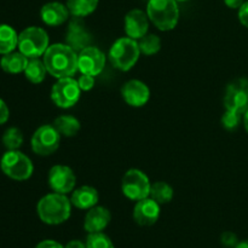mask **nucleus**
Here are the masks:
<instances>
[{"mask_svg":"<svg viewBox=\"0 0 248 248\" xmlns=\"http://www.w3.org/2000/svg\"><path fill=\"white\" fill-rule=\"evenodd\" d=\"M160 203L152 198H145L143 200L136 201L133 208V219L140 227H152L159 220L161 208Z\"/></svg>","mask_w":248,"mask_h":248,"instance_id":"2eb2a0df","label":"nucleus"},{"mask_svg":"<svg viewBox=\"0 0 248 248\" xmlns=\"http://www.w3.org/2000/svg\"><path fill=\"white\" fill-rule=\"evenodd\" d=\"M10 118V110H9V107L7 104L0 98V125L6 123Z\"/></svg>","mask_w":248,"mask_h":248,"instance_id":"473e14b6","label":"nucleus"},{"mask_svg":"<svg viewBox=\"0 0 248 248\" xmlns=\"http://www.w3.org/2000/svg\"><path fill=\"white\" fill-rule=\"evenodd\" d=\"M149 29V17L147 12L140 9L128 11L125 16V33L128 38L140 40L148 33Z\"/></svg>","mask_w":248,"mask_h":248,"instance_id":"dca6fc26","label":"nucleus"},{"mask_svg":"<svg viewBox=\"0 0 248 248\" xmlns=\"http://www.w3.org/2000/svg\"><path fill=\"white\" fill-rule=\"evenodd\" d=\"M0 169L5 176L18 182L29 179L34 172L31 160L19 150H7L0 160Z\"/></svg>","mask_w":248,"mask_h":248,"instance_id":"423d86ee","label":"nucleus"},{"mask_svg":"<svg viewBox=\"0 0 248 248\" xmlns=\"http://www.w3.org/2000/svg\"><path fill=\"white\" fill-rule=\"evenodd\" d=\"M99 0H67V7L73 17H86L93 14Z\"/></svg>","mask_w":248,"mask_h":248,"instance_id":"b1692460","label":"nucleus"},{"mask_svg":"<svg viewBox=\"0 0 248 248\" xmlns=\"http://www.w3.org/2000/svg\"><path fill=\"white\" fill-rule=\"evenodd\" d=\"M80 96H81V90L78 84V80L73 77L57 79L51 89V99L58 108H72L79 102Z\"/></svg>","mask_w":248,"mask_h":248,"instance_id":"6e6552de","label":"nucleus"},{"mask_svg":"<svg viewBox=\"0 0 248 248\" xmlns=\"http://www.w3.org/2000/svg\"><path fill=\"white\" fill-rule=\"evenodd\" d=\"M2 144L7 150H18L23 144V133L19 128L10 127L2 135Z\"/></svg>","mask_w":248,"mask_h":248,"instance_id":"bb28decb","label":"nucleus"},{"mask_svg":"<svg viewBox=\"0 0 248 248\" xmlns=\"http://www.w3.org/2000/svg\"><path fill=\"white\" fill-rule=\"evenodd\" d=\"M106 62V55L96 46L91 45L78 53V70L81 74L96 78L103 72Z\"/></svg>","mask_w":248,"mask_h":248,"instance_id":"f8f14e48","label":"nucleus"},{"mask_svg":"<svg viewBox=\"0 0 248 248\" xmlns=\"http://www.w3.org/2000/svg\"><path fill=\"white\" fill-rule=\"evenodd\" d=\"M224 2L229 9L239 10L240 7H241V5L245 2V0H224Z\"/></svg>","mask_w":248,"mask_h":248,"instance_id":"f704fd0d","label":"nucleus"},{"mask_svg":"<svg viewBox=\"0 0 248 248\" xmlns=\"http://www.w3.org/2000/svg\"><path fill=\"white\" fill-rule=\"evenodd\" d=\"M65 44L69 45L78 53L84 50V48L91 46L92 35L87 31L81 17H74L70 21L67 33H65Z\"/></svg>","mask_w":248,"mask_h":248,"instance_id":"4468645a","label":"nucleus"},{"mask_svg":"<svg viewBox=\"0 0 248 248\" xmlns=\"http://www.w3.org/2000/svg\"><path fill=\"white\" fill-rule=\"evenodd\" d=\"M237 17H239L240 23L248 28V1H245L241 5V7L239 9V12H237Z\"/></svg>","mask_w":248,"mask_h":248,"instance_id":"2f4dec72","label":"nucleus"},{"mask_svg":"<svg viewBox=\"0 0 248 248\" xmlns=\"http://www.w3.org/2000/svg\"><path fill=\"white\" fill-rule=\"evenodd\" d=\"M137 41L142 55L153 56L156 55V53L161 50V39H160L156 34L147 33L144 36H142V38Z\"/></svg>","mask_w":248,"mask_h":248,"instance_id":"a878e982","label":"nucleus"},{"mask_svg":"<svg viewBox=\"0 0 248 248\" xmlns=\"http://www.w3.org/2000/svg\"><path fill=\"white\" fill-rule=\"evenodd\" d=\"M99 200L98 191L96 188L90 186H82L72 191L70 201L74 207L79 210H90L97 206Z\"/></svg>","mask_w":248,"mask_h":248,"instance_id":"6ab92c4d","label":"nucleus"},{"mask_svg":"<svg viewBox=\"0 0 248 248\" xmlns=\"http://www.w3.org/2000/svg\"><path fill=\"white\" fill-rule=\"evenodd\" d=\"M35 248H64V246L55 240H44V241L39 242Z\"/></svg>","mask_w":248,"mask_h":248,"instance_id":"72a5a7b5","label":"nucleus"},{"mask_svg":"<svg viewBox=\"0 0 248 248\" xmlns=\"http://www.w3.org/2000/svg\"><path fill=\"white\" fill-rule=\"evenodd\" d=\"M242 124H244V127L246 130V132L248 133V109L242 115Z\"/></svg>","mask_w":248,"mask_h":248,"instance_id":"e433bc0d","label":"nucleus"},{"mask_svg":"<svg viewBox=\"0 0 248 248\" xmlns=\"http://www.w3.org/2000/svg\"><path fill=\"white\" fill-rule=\"evenodd\" d=\"M64 248H86V242H82L80 240H72L65 245Z\"/></svg>","mask_w":248,"mask_h":248,"instance_id":"c9c22d12","label":"nucleus"},{"mask_svg":"<svg viewBox=\"0 0 248 248\" xmlns=\"http://www.w3.org/2000/svg\"><path fill=\"white\" fill-rule=\"evenodd\" d=\"M43 61L50 75L56 79L73 77L78 70V52L67 44H53L44 53Z\"/></svg>","mask_w":248,"mask_h":248,"instance_id":"f257e3e1","label":"nucleus"},{"mask_svg":"<svg viewBox=\"0 0 248 248\" xmlns=\"http://www.w3.org/2000/svg\"><path fill=\"white\" fill-rule=\"evenodd\" d=\"M86 248H114V245L108 235L104 232H94L87 235Z\"/></svg>","mask_w":248,"mask_h":248,"instance_id":"cd10ccee","label":"nucleus"},{"mask_svg":"<svg viewBox=\"0 0 248 248\" xmlns=\"http://www.w3.org/2000/svg\"><path fill=\"white\" fill-rule=\"evenodd\" d=\"M247 109H248V108H247Z\"/></svg>","mask_w":248,"mask_h":248,"instance_id":"ea45409f","label":"nucleus"},{"mask_svg":"<svg viewBox=\"0 0 248 248\" xmlns=\"http://www.w3.org/2000/svg\"><path fill=\"white\" fill-rule=\"evenodd\" d=\"M220 242L224 247L227 248H234L239 242L236 234L232 232H224L220 235Z\"/></svg>","mask_w":248,"mask_h":248,"instance_id":"c756f323","label":"nucleus"},{"mask_svg":"<svg viewBox=\"0 0 248 248\" xmlns=\"http://www.w3.org/2000/svg\"><path fill=\"white\" fill-rule=\"evenodd\" d=\"M177 1H188V0H177Z\"/></svg>","mask_w":248,"mask_h":248,"instance_id":"58836bf2","label":"nucleus"},{"mask_svg":"<svg viewBox=\"0 0 248 248\" xmlns=\"http://www.w3.org/2000/svg\"><path fill=\"white\" fill-rule=\"evenodd\" d=\"M111 220V215L108 208L103 206H94L87 210L84 219V229L89 234L103 232Z\"/></svg>","mask_w":248,"mask_h":248,"instance_id":"f3484780","label":"nucleus"},{"mask_svg":"<svg viewBox=\"0 0 248 248\" xmlns=\"http://www.w3.org/2000/svg\"><path fill=\"white\" fill-rule=\"evenodd\" d=\"M78 84H79V87L81 91H90L94 86V77L81 74L78 78Z\"/></svg>","mask_w":248,"mask_h":248,"instance_id":"7c9ffc66","label":"nucleus"},{"mask_svg":"<svg viewBox=\"0 0 248 248\" xmlns=\"http://www.w3.org/2000/svg\"><path fill=\"white\" fill-rule=\"evenodd\" d=\"M225 109L244 114L248 108V80L245 78L230 82L223 98Z\"/></svg>","mask_w":248,"mask_h":248,"instance_id":"9d476101","label":"nucleus"},{"mask_svg":"<svg viewBox=\"0 0 248 248\" xmlns=\"http://www.w3.org/2000/svg\"><path fill=\"white\" fill-rule=\"evenodd\" d=\"M177 0H148L147 15L159 31H169L177 27L179 7Z\"/></svg>","mask_w":248,"mask_h":248,"instance_id":"7ed1b4c3","label":"nucleus"},{"mask_svg":"<svg viewBox=\"0 0 248 248\" xmlns=\"http://www.w3.org/2000/svg\"><path fill=\"white\" fill-rule=\"evenodd\" d=\"M18 46V34L9 24H0V55L12 52Z\"/></svg>","mask_w":248,"mask_h":248,"instance_id":"4be33fe9","label":"nucleus"},{"mask_svg":"<svg viewBox=\"0 0 248 248\" xmlns=\"http://www.w3.org/2000/svg\"><path fill=\"white\" fill-rule=\"evenodd\" d=\"M50 46L47 31L40 27H28L18 34V51L28 58H40Z\"/></svg>","mask_w":248,"mask_h":248,"instance_id":"39448f33","label":"nucleus"},{"mask_svg":"<svg viewBox=\"0 0 248 248\" xmlns=\"http://www.w3.org/2000/svg\"><path fill=\"white\" fill-rule=\"evenodd\" d=\"M72 201L64 194L51 193L43 196L36 205V213L43 223L58 225L67 222L72 215Z\"/></svg>","mask_w":248,"mask_h":248,"instance_id":"f03ea898","label":"nucleus"},{"mask_svg":"<svg viewBox=\"0 0 248 248\" xmlns=\"http://www.w3.org/2000/svg\"><path fill=\"white\" fill-rule=\"evenodd\" d=\"M28 57L23 55L22 52H12L6 53V55H2L1 60H0V67L4 70L5 73H9V74H19V73H23L24 69L27 67V63H28Z\"/></svg>","mask_w":248,"mask_h":248,"instance_id":"aec40b11","label":"nucleus"},{"mask_svg":"<svg viewBox=\"0 0 248 248\" xmlns=\"http://www.w3.org/2000/svg\"><path fill=\"white\" fill-rule=\"evenodd\" d=\"M121 97L126 104L133 108L144 107L150 99V90L145 82L132 79L126 81L121 87Z\"/></svg>","mask_w":248,"mask_h":248,"instance_id":"ddd939ff","label":"nucleus"},{"mask_svg":"<svg viewBox=\"0 0 248 248\" xmlns=\"http://www.w3.org/2000/svg\"><path fill=\"white\" fill-rule=\"evenodd\" d=\"M234 248H248V239L242 240V241H239Z\"/></svg>","mask_w":248,"mask_h":248,"instance_id":"4c0bfd02","label":"nucleus"},{"mask_svg":"<svg viewBox=\"0 0 248 248\" xmlns=\"http://www.w3.org/2000/svg\"><path fill=\"white\" fill-rule=\"evenodd\" d=\"M53 126L62 137H74L79 133L81 125L80 121L73 115H60L53 120Z\"/></svg>","mask_w":248,"mask_h":248,"instance_id":"412c9836","label":"nucleus"},{"mask_svg":"<svg viewBox=\"0 0 248 248\" xmlns=\"http://www.w3.org/2000/svg\"><path fill=\"white\" fill-rule=\"evenodd\" d=\"M142 55L138 41L128 36L118 39L109 50V61L114 68L121 72H128L136 65Z\"/></svg>","mask_w":248,"mask_h":248,"instance_id":"20e7f679","label":"nucleus"},{"mask_svg":"<svg viewBox=\"0 0 248 248\" xmlns=\"http://www.w3.org/2000/svg\"><path fill=\"white\" fill-rule=\"evenodd\" d=\"M150 188L152 183L148 176L138 169L128 170L121 181V191L128 200L140 201L149 198Z\"/></svg>","mask_w":248,"mask_h":248,"instance_id":"0eeeda50","label":"nucleus"},{"mask_svg":"<svg viewBox=\"0 0 248 248\" xmlns=\"http://www.w3.org/2000/svg\"><path fill=\"white\" fill-rule=\"evenodd\" d=\"M61 137L62 136L53 125L40 126L31 136V150L40 156H47V155L53 154L60 147Z\"/></svg>","mask_w":248,"mask_h":248,"instance_id":"1a4fd4ad","label":"nucleus"},{"mask_svg":"<svg viewBox=\"0 0 248 248\" xmlns=\"http://www.w3.org/2000/svg\"><path fill=\"white\" fill-rule=\"evenodd\" d=\"M69 10L67 5L62 4L60 1H51L44 5L40 10V18L46 26L58 27L69 18Z\"/></svg>","mask_w":248,"mask_h":248,"instance_id":"a211bd4d","label":"nucleus"},{"mask_svg":"<svg viewBox=\"0 0 248 248\" xmlns=\"http://www.w3.org/2000/svg\"><path fill=\"white\" fill-rule=\"evenodd\" d=\"M173 188L169 183H166V182L159 181L155 182V183H152L149 198H152L153 200H155L160 205L171 202L172 199H173Z\"/></svg>","mask_w":248,"mask_h":248,"instance_id":"393cba45","label":"nucleus"},{"mask_svg":"<svg viewBox=\"0 0 248 248\" xmlns=\"http://www.w3.org/2000/svg\"><path fill=\"white\" fill-rule=\"evenodd\" d=\"M24 77L31 82V84H41L45 80L47 69L40 58H29L27 67L24 69Z\"/></svg>","mask_w":248,"mask_h":248,"instance_id":"5701e85b","label":"nucleus"},{"mask_svg":"<svg viewBox=\"0 0 248 248\" xmlns=\"http://www.w3.org/2000/svg\"><path fill=\"white\" fill-rule=\"evenodd\" d=\"M242 115L244 114L239 113V111L228 110L225 109V113L222 115V126L227 131H235L240 126L242 121Z\"/></svg>","mask_w":248,"mask_h":248,"instance_id":"c85d7f7f","label":"nucleus"},{"mask_svg":"<svg viewBox=\"0 0 248 248\" xmlns=\"http://www.w3.org/2000/svg\"><path fill=\"white\" fill-rule=\"evenodd\" d=\"M48 186L53 193L67 194L72 193L77 186V176L69 166L55 165L50 169L47 176Z\"/></svg>","mask_w":248,"mask_h":248,"instance_id":"9b49d317","label":"nucleus"}]
</instances>
